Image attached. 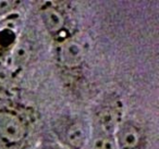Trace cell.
<instances>
[{
  "label": "cell",
  "mask_w": 159,
  "mask_h": 149,
  "mask_svg": "<svg viewBox=\"0 0 159 149\" xmlns=\"http://www.w3.org/2000/svg\"><path fill=\"white\" fill-rule=\"evenodd\" d=\"M25 123L12 112H0V137L9 144H18L26 136Z\"/></svg>",
  "instance_id": "1"
},
{
  "label": "cell",
  "mask_w": 159,
  "mask_h": 149,
  "mask_svg": "<svg viewBox=\"0 0 159 149\" xmlns=\"http://www.w3.org/2000/svg\"><path fill=\"white\" fill-rule=\"evenodd\" d=\"M58 58L62 65L66 68H79L84 61L85 48L79 40H66L62 43L58 50Z\"/></svg>",
  "instance_id": "2"
},
{
  "label": "cell",
  "mask_w": 159,
  "mask_h": 149,
  "mask_svg": "<svg viewBox=\"0 0 159 149\" xmlns=\"http://www.w3.org/2000/svg\"><path fill=\"white\" fill-rule=\"evenodd\" d=\"M42 19L47 29L52 34H57L64 26L63 16L53 7H45L42 10Z\"/></svg>",
  "instance_id": "3"
},
{
  "label": "cell",
  "mask_w": 159,
  "mask_h": 149,
  "mask_svg": "<svg viewBox=\"0 0 159 149\" xmlns=\"http://www.w3.org/2000/svg\"><path fill=\"white\" fill-rule=\"evenodd\" d=\"M141 142L139 129L133 124H125L119 133V142L123 149H134Z\"/></svg>",
  "instance_id": "4"
},
{
  "label": "cell",
  "mask_w": 159,
  "mask_h": 149,
  "mask_svg": "<svg viewBox=\"0 0 159 149\" xmlns=\"http://www.w3.org/2000/svg\"><path fill=\"white\" fill-rule=\"evenodd\" d=\"M86 134L82 123L74 122L68 127L66 133V140L69 146L74 149H80L84 146Z\"/></svg>",
  "instance_id": "5"
},
{
  "label": "cell",
  "mask_w": 159,
  "mask_h": 149,
  "mask_svg": "<svg viewBox=\"0 0 159 149\" xmlns=\"http://www.w3.org/2000/svg\"><path fill=\"white\" fill-rule=\"evenodd\" d=\"M120 113L116 108H105L98 114V123L106 132H112L117 126Z\"/></svg>",
  "instance_id": "6"
},
{
  "label": "cell",
  "mask_w": 159,
  "mask_h": 149,
  "mask_svg": "<svg viewBox=\"0 0 159 149\" xmlns=\"http://www.w3.org/2000/svg\"><path fill=\"white\" fill-rule=\"evenodd\" d=\"M30 57V46L26 43H21L16 46L13 52V62L16 64H23L29 60Z\"/></svg>",
  "instance_id": "7"
},
{
  "label": "cell",
  "mask_w": 159,
  "mask_h": 149,
  "mask_svg": "<svg viewBox=\"0 0 159 149\" xmlns=\"http://www.w3.org/2000/svg\"><path fill=\"white\" fill-rule=\"evenodd\" d=\"M93 149H116V144L111 137L102 136V137H97L95 139Z\"/></svg>",
  "instance_id": "8"
},
{
  "label": "cell",
  "mask_w": 159,
  "mask_h": 149,
  "mask_svg": "<svg viewBox=\"0 0 159 149\" xmlns=\"http://www.w3.org/2000/svg\"><path fill=\"white\" fill-rule=\"evenodd\" d=\"M16 5L18 1L14 0H0V14H5L11 11L13 8H16Z\"/></svg>",
  "instance_id": "9"
}]
</instances>
